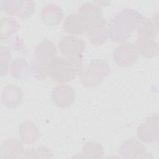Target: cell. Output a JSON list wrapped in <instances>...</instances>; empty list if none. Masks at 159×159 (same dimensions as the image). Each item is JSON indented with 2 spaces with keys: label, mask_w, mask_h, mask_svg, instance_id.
I'll return each mask as SVG.
<instances>
[{
  "label": "cell",
  "mask_w": 159,
  "mask_h": 159,
  "mask_svg": "<svg viewBox=\"0 0 159 159\" xmlns=\"http://www.w3.org/2000/svg\"><path fill=\"white\" fill-rule=\"evenodd\" d=\"M136 30L139 37L155 39L158 32V25L152 19L143 17L138 25Z\"/></svg>",
  "instance_id": "44dd1931"
},
{
  "label": "cell",
  "mask_w": 159,
  "mask_h": 159,
  "mask_svg": "<svg viewBox=\"0 0 159 159\" xmlns=\"http://www.w3.org/2000/svg\"><path fill=\"white\" fill-rule=\"evenodd\" d=\"M19 27V24L13 17L9 16L2 17L1 19L0 39L4 40L11 37L18 32Z\"/></svg>",
  "instance_id": "ffe728a7"
},
{
  "label": "cell",
  "mask_w": 159,
  "mask_h": 159,
  "mask_svg": "<svg viewBox=\"0 0 159 159\" xmlns=\"http://www.w3.org/2000/svg\"><path fill=\"white\" fill-rule=\"evenodd\" d=\"M89 42L94 45H101L109 38L106 19L99 16L89 20L86 23V30Z\"/></svg>",
  "instance_id": "52a82bcc"
},
{
  "label": "cell",
  "mask_w": 159,
  "mask_h": 159,
  "mask_svg": "<svg viewBox=\"0 0 159 159\" xmlns=\"http://www.w3.org/2000/svg\"><path fill=\"white\" fill-rule=\"evenodd\" d=\"M11 57L10 48L1 45L0 46V74L1 76H6L9 71Z\"/></svg>",
  "instance_id": "603a6c76"
},
{
  "label": "cell",
  "mask_w": 159,
  "mask_h": 159,
  "mask_svg": "<svg viewBox=\"0 0 159 159\" xmlns=\"http://www.w3.org/2000/svg\"><path fill=\"white\" fill-rule=\"evenodd\" d=\"M22 158H52V153L49 148L42 146L25 150Z\"/></svg>",
  "instance_id": "cb8c5ba5"
},
{
  "label": "cell",
  "mask_w": 159,
  "mask_h": 159,
  "mask_svg": "<svg viewBox=\"0 0 159 159\" xmlns=\"http://www.w3.org/2000/svg\"><path fill=\"white\" fill-rule=\"evenodd\" d=\"M134 45L138 54L145 58H152L158 52V45L155 39L139 37Z\"/></svg>",
  "instance_id": "e0dca14e"
},
{
  "label": "cell",
  "mask_w": 159,
  "mask_h": 159,
  "mask_svg": "<svg viewBox=\"0 0 159 159\" xmlns=\"http://www.w3.org/2000/svg\"><path fill=\"white\" fill-rule=\"evenodd\" d=\"M110 71V66L106 61L99 58L94 59L82 72L81 83L86 87H96L102 83L104 78L109 75Z\"/></svg>",
  "instance_id": "277c9868"
},
{
  "label": "cell",
  "mask_w": 159,
  "mask_h": 159,
  "mask_svg": "<svg viewBox=\"0 0 159 159\" xmlns=\"http://www.w3.org/2000/svg\"><path fill=\"white\" fill-rule=\"evenodd\" d=\"M143 17L134 9L125 8L119 11L107 25L109 38L115 42H125Z\"/></svg>",
  "instance_id": "6da1fadb"
},
{
  "label": "cell",
  "mask_w": 159,
  "mask_h": 159,
  "mask_svg": "<svg viewBox=\"0 0 159 159\" xmlns=\"http://www.w3.org/2000/svg\"><path fill=\"white\" fill-rule=\"evenodd\" d=\"M35 3L32 0H1L0 9L6 13L22 19L28 18L34 12Z\"/></svg>",
  "instance_id": "8992f818"
},
{
  "label": "cell",
  "mask_w": 159,
  "mask_h": 159,
  "mask_svg": "<svg viewBox=\"0 0 159 159\" xmlns=\"http://www.w3.org/2000/svg\"><path fill=\"white\" fill-rule=\"evenodd\" d=\"M119 154L124 158H148L153 156L141 142L135 139H129L120 145Z\"/></svg>",
  "instance_id": "30bf717a"
},
{
  "label": "cell",
  "mask_w": 159,
  "mask_h": 159,
  "mask_svg": "<svg viewBox=\"0 0 159 159\" xmlns=\"http://www.w3.org/2000/svg\"><path fill=\"white\" fill-rule=\"evenodd\" d=\"M56 55L55 45L48 39L42 40L36 45L30 68L37 80H42L47 77L48 65Z\"/></svg>",
  "instance_id": "3957f363"
},
{
  "label": "cell",
  "mask_w": 159,
  "mask_h": 159,
  "mask_svg": "<svg viewBox=\"0 0 159 159\" xmlns=\"http://www.w3.org/2000/svg\"><path fill=\"white\" fill-rule=\"evenodd\" d=\"M63 17L62 9L57 4H47L41 10V18L48 25H57L60 23Z\"/></svg>",
  "instance_id": "2e32d148"
},
{
  "label": "cell",
  "mask_w": 159,
  "mask_h": 159,
  "mask_svg": "<svg viewBox=\"0 0 159 159\" xmlns=\"http://www.w3.org/2000/svg\"><path fill=\"white\" fill-rule=\"evenodd\" d=\"M19 136L25 144L32 145L38 140L40 132L33 121L26 120L19 125Z\"/></svg>",
  "instance_id": "4fadbf2b"
},
{
  "label": "cell",
  "mask_w": 159,
  "mask_h": 159,
  "mask_svg": "<svg viewBox=\"0 0 159 159\" xmlns=\"http://www.w3.org/2000/svg\"><path fill=\"white\" fill-rule=\"evenodd\" d=\"M51 99L55 106L61 108L68 107L75 102L76 92L70 85L59 84L52 89Z\"/></svg>",
  "instance_id": "8fae6325"
},
{
  "label": "cell",
  "mask_w": 159,
  "mask_h": 159,
  "mask_svg": "<svg viewBox=\"0 0 159 159\" xmlns=\"http://www.w3.org/2000/svg\"><path fill=\"white\" fill-rule=\"evenodd\" d=\"M9 71L14 78L22 80L27 79L29 76L30 68L24 58H17L12 61Z\"/></svg>",
  "instance_id": "ac0fdd59"
},
{
  "label": "cell",
  "mask_w": 159,
  "mask_h": 159,
  "mask_svg": "<svg viewBox=\"0 0 159 159\" xmlns=\"http://www.w3.org/2000/svg\"><path fill=\"white\" fill-rule=\"evenodd\" d=\"M104 154L102 145L96 142H87L83 145L81 152L75 157L88 158H101Z\"/></svg>",
  "instance_id": "d6986e66"
},
{
  "label": "cell",
  "mask_w": 159,
  "mask_h": 159,
  "mask_svg": "<svg viewBox=\"0 0 159 159\" xmlns=\"http://www.w3.org/2000/svg\"><path fill=\"white\" fill-rule=\"evenodd\" d=\"M24 99L22 88L14 84L6 86L1 93V102L6 107L14 109L21 104Z\"/></svg>",
  "instance_id": "7c38bea8"
},
{
  "label": "cell",
  "mask_w": 159,
  "mask_h": 159,
  "mask_svg": "<svg viewBox=\"0 0 159 159\" xmlns=\"http://www.w3.org/2000/svg\"><path fill=\"white\" fill-rule=\"evenodd\" d=\"M83 71V60H74L65 57H55L48 65L47 75L54 81L66 83L78 75H81Z\"/></svg>",
  "instance_id": "7a4b0ae2"
},
{
  "label": "cell",
  "mask_w": 159,
  "mask_h": 159,
  "mask_svg": "<svg viewBox=\"0 0 159 159\" xmlns=\"http://www.w3.org/2000/svg\"><path fill=\"white\" fill-rule=\"evenodd\" d=\"M24 152V147L21 142L17 139L10 138L6 140L1 147V158H22Z\"/></svg>",
  "instance_id": "5bb4252c"
},
{
  "label": "cell",
  "mask_w": 159,
  "mask_h": 159,
  "mask_svg": "<svg viewBox=\"0 0 159 159\" xmlns=\"http://www.w3.org/2000/svg\"><path fill=\"white\" fill-rule=\"evenodd\" d=\"M58 49L66 58L74 60H83L86 43L82 38L77 35H66L60 39Z\"/></svg>",
  "instance_id": "5b68a950"
},
{
  "label": "cell",
  "mask_w": 159,
  "mask_h": 159,
  "mask_svg": "<svg viewBox=\"0 0 159 159\" xmlns=\"http://www.w3.org/2000/svg\"><path fill=\"white\" fill-rule=\"evenodd\" d=\"M138 52L134 44L130 42H124L117 45L113 52V59L120 66L129 67L134 65L138 58Z\"/></svg>",
  "instance_id": "ba28073f"
},
{
  "label": "cell",
  "mask_w": 159,
  "mask_h": 159,
  "mask_svg": "<svg viewBox=\"0 0 159 159\" xmlns=\"http://www.w3.org/2000/svg\"><path fill=\"white\" fill-rule=\"evenodd\" d=\"M158 114H153L148 117L137 128L139 139L144 143H154L158 139Z\"/></svg>",
  "instance_id": "9c48e42d"
},
{
  "label": "cell",
  "mask_w": 159,
  "mask_h": 159,
  "mask_svg": "<svg viewBox=\"0 0 159 159\" xmlns=\"http://www.w3.org/2000/svg\"><path fill=\"white\" fill-rule=\"evenodd\" d=\"M77 13L86 20V23L91 19L102 16V9L99 6L91 2L81 4L78 7Z\"/></svg>",
  "instance_id": "7402d4cb"
},
{
  "label": "cell",
  "mask_w": 159,
  "mask_h": 159,
  "mask_svg": "<svg viewBox=\"0 0 159 159\" xmlns=\"http://www.w3.org/2000/svg\"><path fill=\"white\" fill-rule=\"evenodd\" d=\"M63 25L65 31L74 35L83 34L86 30V22L78 13L68 15L65 19Z\"/></svg>",
  "instance_id": "9a60e30c"
}]
</instances>
